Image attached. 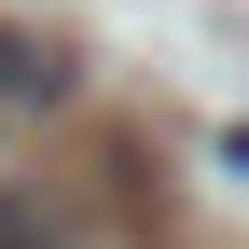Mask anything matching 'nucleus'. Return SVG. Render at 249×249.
<instances>
[{"mask_svg":"<svg viewBox=\"0 0 249 249\" xmlns=\"http://www.w3.org/2000/svg\"><path fill=\"white\" fill-rule=\"evenodd\" d=\"M70 97V42H42V28L0 14V111H55Z\"/></svg>","mask_w":249,"mask_h":249,"instance_id":"f257e3e1","label":"nucleus"},{"mask_svg":"<svg viewBox=\"0 0 249 249\" xmlns=\"http://www.w3.org/2000/svg\"><path fill=\"white\" fill-rule=\"evenodd\" d=\"M0 249H70V222H55L28 180H0Z\"/></svg>","mask_w":249,"mask_h":249,"instance_id":"f03ea898","label":"nucleus"}]
</instances>
